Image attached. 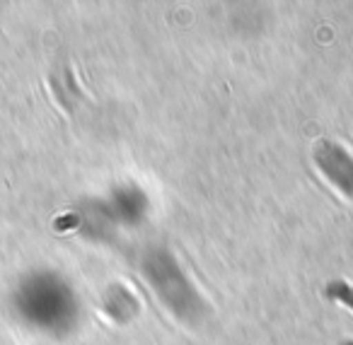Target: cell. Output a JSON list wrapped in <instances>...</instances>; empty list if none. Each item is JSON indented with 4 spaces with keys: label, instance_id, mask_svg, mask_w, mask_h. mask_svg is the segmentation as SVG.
<instances>
[{
    "label": "cell",
    "instance_id": "cell-1",
    "mask_svg": "<svg viewBox=\"0 0 353 345\" xmlns=\"http://www.w3.org/2000/svg\"><path fill=\"white\" fill-rule=\"evenodd\" d=\"M312 157L317 162L319 171L341 191L346 198L353 200V157L346 152V147L332 140L314 143Z\"/></svg>",
    "mask_w": 353,
    "mask_h": 345
},
{
    "label": "cell",
    "instance_id": "cell-2",
    "mask_svg": "<svg viewBox=\"0 0 353 345\" xmlns=\"http://www.w3.org/2000/svg\"><path fill=\"white\" fill-rule=\"evenodd\" d=\"M324 295H327L329 300L339 302V304L348 306V309L353 311V287L348 285L346 280H332V282H327V287H324Z\"/></svg>",
    "mask_w": 353,
    "mask_h": 345
},
{
    "label": "cell",
    "instance_id": "cell-3",
    "mask_svg": "<svg viewBox=\"0 0 353 345\" xmlns=\"http://www.w3.org/2000/svg\"><path fill=\"white\" fill-rule=\"evenodd\" d=\"M343 345H353V340H346V343H343Z\"/></svg>",
    "mask_w": 353,
    "mask_h": 345
}]
</instances>
